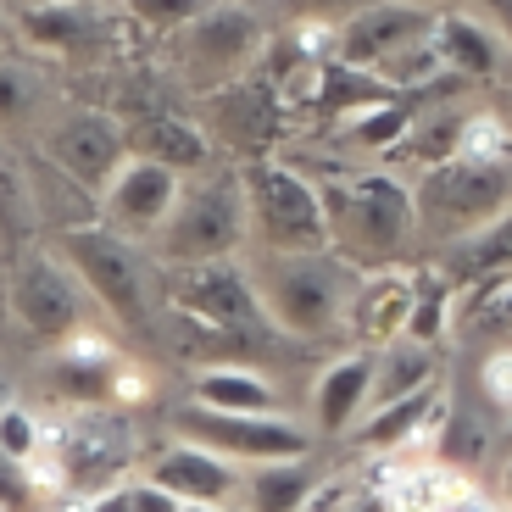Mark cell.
<instances>
[{
	"label": "cell",
	"instance_id": "obj_10",
	"mask_svg": "<svg viewBox=\"0 0 512 512\" xmlns=\"http://www.w3.org/2000/svg\"><path fill=\"white\" fill-rule=\"evenodd\" d=\"M195 117H201V128L212 134V145H223L234 162H262V156H273L290 140V123H295L284 90L262 73V67L234 78V84H223V90L201 95V101H195Z\"/></svg>",
	"mask_w": 512,
	"mask_h": 512
},
{
	"label": "cell",
	"instance_id": "obj_34",
	"mask_svg": "<svg viewBox=\"0 0 512 512\" xmlns=\"http://www.w3.org/2000/svg\"><path fill=\"white\" fill-rule=\"evenodd\" d=\"M218 0H123V17L151 39H173L190 23H201Z\"/></svg>",
	"mask_w": 512,
	"mask_h": 512
},
{
	"label": "cell",
	"instance_id": "obj_21",
	"mask_svg": "<svg viewBox=\"0 0 512 512\" xmlns=\"http://www.w3.org/2000/svg\"><path fill=\"white\" fill-rule=\"evenodd\" d=\"M373 384H379V351H351V357L329 362L312 384V418L323 435H351L373 412Z\"/></svg>",
	"mask_w": 512,
	"mask_h": 512
},
{
	"label": "cell",
	"instance_id": "obj_39",
	"mask_svg": "<svg viewBox=\"0 0 512 512\" xmlns=\"http://www.w3.org/2000/svg\"><path fill=\"white\" fill-rule=\"evenodd\" d=\"M479 384H485V401H496V407L512 418V346L490 351L485 368H479Z\"/></svg>",
	"mask_w": 512,
	"mask_h": 512
},
{
	"label": "cell",
	"instance_id": "obj_41",
	"mask_svg": "<svg viewBox=\"0 0 512 512\" xmlns=\"http://www.w3.org/2000/svg\"><path fill=\"white\" fill-rule=\"evenodd\" d=\"M128 507L134 512H184V501L173 490H162L156 479H128Z\"/></svg>",
	"mask_w": 512,
	"mask_h": 512
},
{
	"label": "cell",
	"instance_id": "obj_26",
	"mask_svg": "<svg viewBox=\"0 0 512 512\" xmlns=\"http://www.w3.org/2000/svg\"><path fill=\"white\" fill-rule=\"evenodd\" d=\"M440 268L457 284H490V279H512V206L496 223H485L479 234L446 245V262Z\"/></svg>",
	"mask_w": 512,
	"mask_h": 512
},
{
	"label": "cell",
	"instance_id": "obj_27",
	"mask_svg": "<svg viewBox=\"0 0 512 512\" xmlns=\"http://www.w3.org/2000/svg\"><path fill=\"white\" fill-rule=\"evenodd\" d=\"M190 401L223 407V412H279V390L256 368H240V362H212V368H201L190 384Z\"/></svg>",
	"mask_w": 512,
	"mask_h": 512
},
{
	"label": "cell",
	"instance_id": "obj_38",
	"mask_svg": "<svg viewBox=\"0 0 512 512\" xmlns=\"http://www.w3.org/2000/svg\"><path fill=\"white\" fill-rule=\"evenodd\" d=\"M368 6L373 0H279L284 23H318V28H340Z\"/></svg>",
	"mask_w": 512,
	"mask_h": 512
},
{
	"label": "cell",
	"instance_id": "obj_37",
	"mask_svg": "<svg viewBox=\"0 0 512 512\" xmlns=\"http://www.w3.org/2000/svg\"><path fill=\"white\" fill-rule=\"evenodd\" d=\"M39 451H45V423H39L28 407L6 401V407H0V457H12V462H34Z\"/></svg>",
	"mask_w": 512,
	"mask_h": 512
},
{
	"label": "cell",
	"instance_id": "obj_1",
	"mask_svg": "<svg viewBox=\"0 0 512 512\" xmlns=\"http://www.w3.org/2000/svg\"><path fill=\"white\" fill-rule=\"evenodd\" d=\"M323 212H329L334 251L357 268H390L418 240V201L412 184L390 167H340L318 179Z\"/></svg>",
	"mask_w": 512,
	"mask_h": 512
},
{
	"label": "cell",
	"instance_id": "obj_28",
	"mask_svg": "<svg viewBox=\"0 0 512 512\" xmlns=\"http://www.w3.org/2000/svg\"><path fill=\"white\" fill-rule=\"evenodd\" d=\"M390 507L396 512H446L451 501L468 496V474L446 468V462H418V468H396L390 474Z\"/></svg>",
	"mask_w": 512,
	"mask_h": 512
},
{
	"label": "cell",
	"instance_id": "obj_20",
	"mask_svg": "<svg viewBox=\"0 0 512 512\" xmlns=\"http://www.w3.org/2000/svg\"><path fill=\"white\" fill-rule=\"evenodd\" d=\"M446 412L451 407H446V396H440V384H429V390H412V396H401V401L373 407L351 435H357V446L373 451V457H396V451H412V446H435Z\"/></svg>",
	"mask_w": 512,
	"mask_h": 512
},
{
	"label": "cell",
	"instance_id": "obj_17",
	"mask_svg": "<svg viewBox=\"0 0 512 512\" xmlns=\"http://www.w3.org/2000/svg\"><path fill=\"white\" fill-rule=\"evenodd\" d=\"M67 106L62 78L23 51H0V140H39L45 123Z\"/></svg>",
	"mask_w": 512,
	"mask_h": 512
},
{
	"label": "cell",
	"instance_id": "obj_11",
	"mask_svg": "<svg viewBox=\"0 0 512 512\" xmlns=\"http://www.w3.org/2000/svg\"><path fill=\"white\" fill-rule=\"evenodd\" d=\"M12 28L34 56L67 67H106L123 45V23L101 0H17Z\"/></svg>",
	"mask_w": 512,
	"mask_h": 512
},
{
	"label": "cell",
	"instance_id": "obj_29",
	"mask_svg": "<svg viewBox=\"0 0 512 512\" xmlns=\"http://www.w3.org/2000/svg\"><path fill=\"white\" fill-rule=\"evenodd\" d=\"M412 123H418V106L401 95V101H384L373 112H357L351 123H340V145L357 156H396L401 140L412 134Z\"/></svg>",
	"mask_w": 512,
	"mask_h": 512
},
{
	"label": "cell",
	"instance_id": "obj_32",
	"mask_svg": "<svg viewBox=\"0 0 512 512\" xmlns=\"http://www.w3.org/2000/svg\"><path fill=\"white\" fill-rule=\"evenodd\" d=\"M451 295H457V279L446 268H418V295H412V318H407V340L418 346H440V334L451 323Z\"/></svg>",
	"mask_w": 512,
	"mask_h": 512
},
{
	"label": "cell",
	"instance_id": "obj_22",
	"mask_svg": "<svg viewBox=\"0 0 512 512\" xmlns=\"http://www.w3.org/2000/svg\"><path fill=\"white\" fill-rule=\"evenodd\" d=\"M117 368H123V351L106 334L78 329V334H67L51 357V390L62 401H78V407H106Z\"/></svg>",
	"mask_w": 512,
	"mask_h": 512
},
{
	"label": "cell",
	"instance_id": "obj_48",
	"mask_svg": "<svg viewBox=\"0 0 512 512\" xmlns=\"http://www.w3.org/2000/svg\"><path fill=\"white\" fill-rule=\"evenodd\" d=\"M501 117L512 123V78H507V90H501Z\"/></svg>",
	"mask_w": 512,
	"mask_h": 512
},
{
	"label": "cell",
	"instance_id": "obj_43",
	"mask_svg": "<svg viewBox=\"0 0 512 512\" xmlns=\"http://www.w3.org/2000/svg\"><path fill=\"white\" fill-rule=\"evenodd\" d=\"M90 512H134V507H128V479H123V485H112V490H101Z\"/></svg>",
	"mask_w": 512,
	"mask_h": 512
},
{
	"label": "cell",
	"instance_id": "obj_4",
	"mask_svg": "<svg viewBox=\"0 0 512 512\" xmlns=\"http://www.w3.org/2000/svg\"><path fill=\"white\" fill-rule=\"evenodd\" d=\"M56 256L84 279V290L112 312L123 329H151L156 301H162V262L140 240L90 223V229L56 234Z\"/></svg>",
	"mask_w": 512,
	"mask_h": 512
},
{
	"label": "cell",
	"instance_id": "obj_31",
	"mask_svg": "<svg viewBox=\"0 0 512 512\" xmlns=\"http://www.w3.org/2000/svg\"><path fill=\"white\" fill-rule=\"evenodd\" d=\"M312 496H318V490H312L307 462H262V468H251V479H245L251 512H307Z\"/></svg>",
	"mask_w": 512,
	"mask_h": 512
},
{
	"label": "cell",
	"instance_id": "obj_13",
	"mask_svg": "<svg viewBox=\"0 0 512 512\" xmlns=\"http://www.w3.org/2000/svg\"><path fill=\"white\" fill-rule=\"evenodd\" d=\"M45 451L67 468V485L73 490H95L101 496V490L123 485V468L140 451V435H134L128 418L90 407L67 423H45Z\"/></svg>",
	"mask_w": 512,
	"mask_h": 512
},
{
	"label": "cell",
	"instance_id": "obj_25",
	"mask_svg": "<svg viewBox=\"0 0 512 512\" xmlns=\"http://www.w3.org/2000/svg\"><path fill=\"white\" fill-rule=\"evenodd\" d=\"M23 179H28V190H34L39 223H45L51 234H73V229L101 223V195L84 190V184H78L67 167H56L39 145H28V151H23Z\"/></svg>",
	"mask_w": 512,
	"mask_h": 512
},
{
	"label": "cell",
	"instance_id": "obj_46",
	"mask_svg": "<svg viewBox=\"0 0 512 512\" xmlns=\"http://www.w3.org/2000/svg\"><path fill=\"white\" fill-rule=\"evenodd\" d=\"M501 496H507V507H512V457L501 462Z\"/></svg>",
	"mask_w": 512,
	"mask_h": 512
},
{
	"label": "cell",
	"instance_id": "obj_30",
	"mask_svg": "<svg viewBox=\"0 0 512 512\" xmlns=\"http://www.w3.org/2000/svg\"><path fill=\"white\" fill-rule=\"evenodd\" d=\"M429 384H440L435 346L396 340V346L379 351V384H373V407H384V401H401V396H412V390H429Z\"/></svg>",
	"mask_w": 512,
	"mask_h": 512
},
{
	"label": "cell",
	"instance_id": "obj_35",
	"mask_svg": "<svg viewBox=\"0 0 512 512\" xmlns=\"http://www.w3.org/2000/svg\"><path fill=\"white\" fill-rule=\"evenodd\" d=\"M373 73H379L384 84H396L401 95H412V90H423L429 78H440V73H446V62H440L435 34H429V39H418V45H407V51H396L390 62H379Z\"/></svg>",
	"mask_w": 512,
	"mask_h": 512
},
{
	"label": "cell",
	"instance_id": "obj_33",
	"mask_svg": "<svg viewBox=\"0 0 512 512\" xmlns=\"http://www.w3.org/2000/svg\"><path fill=\"white\" fill-rule=\"evenodd\" d=\"M485 457H490L485 423H479L474 412H446V423H440V435H435V462H446L457 474H474Z\"/></svg>",
	"mask_w": 512,
	"mask_h": 512
},
{
	"label": "cell",
	"instance_id": "obj_12",
	"mask_svg": "<svg viewBox=\"0 0 512 512\" xmlns=\"http://www.w3.org/2000/svg\"><path fill=\"white\" fill-rule=\"evenodd\" d=\"M34 145L95 195H106V184H112L117 173H123V162L134 156L128 151L123 117L106 112V106H95V101H67L62 112L45 123V134H39Z\"/></svg>",
	"mask_w": 512,
	"mask_h": 512
},
{
	"label": "cell",
	"instance_id": "obj_19",
	"mask_svg": "<svg viewBox=\"0 0 512 512\" xmlns=\"http://www.w3.org/2000/svg\"><path fill=\"white\" fill-rule=\"evenodd\" d=\"M123 128H128V151L173 167V173H206L212 151H218L212 134L201 128V117L184 112V106H151L140 117H123Z\"/></svg>",
	"mask_w": 512,
	"mask_h": 512
},
{
	"label": "cell",
	"instance_id": "obj_42",
	"mask_svg": "<svg viewBox=\"0 0 512 512\" xmlns=\"http://www.w3.org/2000/svg\"><path fill=\"white\" fill-rule=\"evenodd\" d=\"M112 401L117 407H140V401H151V373L140 368V362H123L112 379Z\"/></svg>",
	"mask_w": 512,
	"mask_h": 512
},
{
	"label": "cell",
	"instance_id": "obj_44",
	"mask_svg": "<svg viewBox=\"0 0 512 512\" xmlns=\"http://www.w3.org/2000/svg\"><path fill=\"white\" fill-rule=\"evenodd\" d=\"M490 12H496V28L507 34V51H512V0H490Z\"/></svg>",
	"mask_w": 512,
	"mask_h": 512
},
{
	"label": "cell",
	"instance_id": "obj_50",
	"mask_svg": "<svg viewBox=\"0 0 512 512\" xmlns=\"http://www.w3.org/2000/svg\"><path fill=\"white\" fill-rule=\"evenodd\" d=\"M12 6H17V0H12Z\"/></svg>",
	"mask_w": 512,
	"mask_h": 512
},
{
	"label": "cell",
	"instance_id": "obj_16",
	"mask_svg": "<svg viewBox=\"0 0 512 512\" xmlns=\"http://www.w3.org/2000/svg\"><path fill=\"white\" fill-rule=\"evenodd\" d=\"M435 17V6H418V0H373L368 12L334 28V56L351 67H379L396 51L435 34Z\"/></svg>",
	"mask_w": 512,
	"mask_h": 512
},
{
	"label": "cell",
	"instance_id": "obj_24",
	"mask_svg": "<svg viewBox=\"0 0 512 512\" xmlns=\"http://www.w3.org/2000/svg\"><path fill=\"white\" fill-rule=\"evenodd\" d=\"M435 51L446 62V73H462L468 84H496L507 67V34L490 23H479L474 12L440 6L435 17Z\"/></svg>",
	"mask_w": 512,
	"mask_h": 512
},
{
	"label": "cell",
	"instance_id": "obj_14",
	"mask_svg": "<svg viewBox=\"0 0 512 512\" xmlns=\"http://www.w3.org/2000/svg\"><path fill=\"white\" fill-rule=\"evenodd\" d=\"M84 295H90L84 279L51 251H23L6 268V301H12L17 323L34 340H56L62 346L67 334L84 329Z\"/></svg>",
	"mask_w": 512,
	"mask_h": 512
},
{
	"label": "cell",
	"instance_id": "obj_40",
	"mask_svg": "<svg viewBox=\"0 0 512 512\" xmlns=\"http://www.w3.org/2000/svg\"><path fill=\"white\" fill-rule=\"evenodd\" d=\"M479 323H490V329H512V279H490L479 284Z\"/></svg>",
	"mask_w": 512,
	"mask_h": 512
},
{
	"label": "cell",
	"instance_id": "obj_2",
	"mask_svg": "<svg viewBox=\"0 0 512 512\" xmlns=\"http://www.w3.org/2000/svg\"><path fill=\"white\" fill-rule=\"evenodd\" d=\"M162 301L179 323L201 334L195 357H218L212 346H268L273 318L256 290V273L240 262H190V268H162Z\"/></svg>",
	"mask_w": 512,
	"mask_h": 512
},
{
	"label": "cell",
	"instance_id": "obj_18",
	"mask_svg": "<svg viewBox=\"0 0 512 512\" xmlns=\"http://www.w3.org/2000/svg\"><path fill=\"white\" fill-rule=\"evenodd\" d=\"M412 295H418V268L401 273V268H368L351 295V312H346V329L357 346L384 351L407 340V318H412Z\"/></svg>",
	"mask_w": 512,
	"mask_h": 512
},
{
	"label": "cell",
	"instance_id": "obj_47",
	"mask_svg": "<svg viewBox=\"0 0 512 512\" xmlns=\"http://www.w3.org/2000/svg\"><path fill=\"white\" fill-rule=\"evenodd\" d=\"M184 512H223L218 501H184Z\"/></svg>",
	"mask_w": 512,
	"mask_h": 512
},
{
	"label": "cell",
	"instance_id": "obj_7",
	"mask_svg": "<svg viewBox=\"0 0 512 512\" xmlns=\"http://www.w3.org/2000/svg\"><path fill=\"white\" fill-rule=\"evenodd\" d=\"M162 51H167V67H173V84L190 101H201V95L223 90L234 78L256 73L262 56H268V34H262V23H256L245 0H218L201 23L173 34Z\"/></svg>",
	"mask_w": 512,
	"mask_h": 512
},
{
	"label": "cell",
	"instance_id": "obj_6",
	"mask_svg": "<svg viewBox=\"0 0 512 512\" xmlns=\"http://www.w3.org/2000/svg\"><path fill=\"white\" fill-rule=\"evenodd\" d=\"M240 184H245V212H251V240L268 256L334 251L323 195L301 167L279 162V156L240 162Z\"/></svg>",
	"mask_w": 512,
	"mask_h": 512
},
{
	"label": "cell",
	"instance_id": "obj_9",
	"mask_svg": "<svg viewBox=\"0 0 512 512\" xmlns=\"http://www.w3.org/2000/svg\"><path fill=\"white\" fill-rule=\"evenodd\" d=\"M173 435L195 440V446L218 451V457L240 462V468H262V462H307L312 451V429H301L284 412H223V407H201L184 401L173 407Z\"/></svg>",
	"mask_w": 512,
	"mask_h": 512
},
{
	"label": "cell",
	"instance_id": "obj_5",
	"mask_svg": "<svg viewBox=\"0 0 512 512\" xmlns=\"http://www.w3.org/2000/svg\"><path fill=\"white\" fill-rule=\"evenodd\" d=\"M251 240V212H245L240 162L206 167L201 179L184 184L173 218L151 240V256L162 268H190V262H229Z\"/></svg>",
	"mask_w": 512,
	"mask_h": 512
},
{
	"label": "cell",
	"instance_id": "obj_8",
	"mask_svg": "<svg viewBox=\"0 0 512 512\" xmlns=\"http://www.w3.org/2000/svg\"><path fill=\"white\" fill-rule=\"evenodd\" d=\"M412 201H418L423 240L457 245L468 234H479L485 223H496L512 206V162H468V156L435 162L418 173Z\"/></svg>",
	"mask_w": 512,
	"mask_h": 512
},
{
	"label": "cell",
	"instance_id": "obj_15",
	"mask_svg": "<svg viewBox=\"0 0 512 512\" xmlns=\"http://www.w3.org/2000/svg\"><path fill=\"white\" fill-rule=\"evenodd\" d=\"M179 195H184V173H173V167H162V162H145V156H128L123 173H117L101 195V223L117 234H128V240L151 245L156 234H162V223L173 218Z\"/></svg>",
	"mask_w": 512,
	"mask_h": 512
},
{
	"label": "cell",
	"instance_id": "obj_45",
	"mask_svg": "<svg viewBox=\"0 0 512 512\" xmlns=\"http://www.w3.org/2000/svg\"><path fill=\"white\" fill-rule=\"evenodd\" d=\"M17 39V28H12V6H6V0H0V51H6V45H12Z\"/></svg>",
	"mask_w": 512,
	"mask_h": 512
},
{
	"label": "cell",
	"instance_id": "obj_49",
	"mask_svg": "<svg viewBox=\"0 0 512 512\" xmlns=\"http://www.w3.org/2000/svg\"><path fill=\"white\" fill-rule=\"evenodd\" d=\"M418 6H435V12H440V6H446V0H418Z\"/></svg>",
	"mask_w": 512,
	"mask_h": 512
},
{
	"label": "cell",
	"instance_id": "obj_3",
	"mask_svg": "<svg viewBox=\"0 0 512 512\" xmlns=\"http://www.w3.org/2000/svg\"><path fill=\"white\" fill-rule=\"evenodd\" d=\"M256 290L268 301V318L279 334L295 340H323V334L346 329L351 295H357L362 273L340 251H301V256H268L256 262Z\"/></svg>",
	"mask_w": 512,
	"mask_h": 512
},
{
	"label": "cell",
	"instance_id": "obj_23",
	"mask_svg": "<svg viewBox=\"0 0 512 512\" xmlns=\"http://www.w3.org/2000/svg\"><path fill=\"white\" fill-rule=\"evenodd\" d=\"M145 479H156L162 490H173L179 501H229L240 496V462L218 457V451L195 446V440H173L151 457Z\"/></svg>",
	"mask_w": 512,
	"mask_h": 512
},
{
	"label": "cell",
	"instance_id": "obj_36",
	"mask_svg": "<svg viewBox=\"0 0 512 512\" xmlns=\"http://www.w3.org/2000/svg\"><path fill=\"white\" fill-rule=\"evenodd\" d=\"M457 156H468V162H512V123L501 112H468Z\"/></svg>",
	"mask_w": 512,
	"mask_h": 512
}]
</instances>
